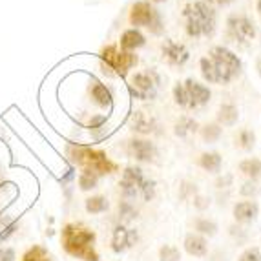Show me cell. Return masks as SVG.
Segmentation results:
<instances>
[{"label":"cell","instance_id":"1","mask_svg":"<svg viewBox=\"0 0 261 261\" xmlns=\"http://www.w3.org/2000/svg\"><path fill=\"white\" fill-rule=\"evenodd\" d=\"M199 68L206 83L228 84L240 75L241 62L228 48L216 46L208 51V57H203L199 61Z\"/></svg>","mask_w":261,"mask_h":261},{"label":"cell","instance_id":"2","mask_svg":"<svg viewBox=\"0 0 261 261\" xmlns=\"http://www.w3.org/2000/svg\"><path fill=\"white\" fill-rule=\"evenodd\" d=\"M62 247L71 257L83 261H99L95 250V232L81 223H68L61 232Z\"/></svg>","mask_w":261,"mask_h":261},{"label":"cell","instance_id":"3","mask_svg":"<svg viewBox=\"0 0 261 261\" xmlns=\"http://www.w3.org/2000/svg\"><path fill=\"white\" fill-rule=\"evenodd\" d=\"M183 17L187 22V33L194 39L212 37L216 31V11L205 2H192L185 6Z\"/></svg>","mask_w":261,"mask_h":261},{"label":"cell","instance_id":"4","mask_svg":"<svg viewBox=\"0 0 261 261\" xmlns=\"http://www.w3.org/2000/svg\"><path fill=\"white\" fill-rule=\"evenodd\" d=\"M121 192L126 201H135V199H143L150 201L155 196V183L148 181L144 177L143 170L137 168V166H128L122 172L121 177Z\"/></svg>","mask_w":261,"mask_h":261},{"label":"cell","instance_id":"5","mask_svg":"<svg viewBox=\"0 0 261 261\" xmlns=\"http://www.w3.org/2000/svg\"><path fill=\"white\" fill-rule=\"evenodd\" d=\"M70 157L75 165L83 166L86 170H92V172H95L99 175L117 172V165L110 161V157L102 150L77 146V148H70Z\"/></svg>","mask_w":261,"mask_h":261},{"label":"cell","instance_id":"6","mask_svg":"<svg viewBox=\"0 0 261 261\" xmlns=\"http://www.w3.org/2000/svg\"><path fill=\"white\" fill-rule=\"evenodd\" d=\"M174 97L179 106L194 110L199 108V106H205L212 97V93L205 84H199L194 79H187L183 84H175Z\"/></svg>","mask_w":261,"mask_h":261},{"label":"cell","instance_id":"7","mask_svg":"<svg viewBox=\"0 0 261 261\" xmlns=\"http://www.w3.org/2000/svg\"><path fill=\"white\" fill-rule=\"evenodd\" d=\"M100 59L105 62L106 70H115V73L121 75V77H124L137 64V57L134 53L119 49L117 46H108V48L102 49L100 51Z\"/></svg>","mask_w":261,"mask_h":261},{"label":"cell","instance_id":"8","mask_svg":"<svg viewBox=\"0 0 261 261\" xmlns=\"http://www.w3.org/2000/svg\"><path fill=\"white\" fill-rule=\"evenodd\" d=\"M226 30H228V35L232 40L240 44H247L250 40H254L256 37V28L247 17L243 15H232L226 20Z\"/></svg>","mask_w":261,"mask_h":261},{"label":"cell","instance_id":"9","mask_svg":"<svg viewBox=\"0 0 261 261\" xmlns=\"http://www.w3.org/2000/svg\"><path fill=\"white\" fill-rule=\"evenodd\" d=\"M130 22L135 28H152L157 33L155 26H161V18L148 2H135L130 11Z\"/></svg>","mask_w":261,"mask_h":261},{"label":"cell","instance_id":"10","mask_svg":"<svg viewBox=\"0 0 261 261\" xmlns=\"http://www.w3.org/2000/svg\"><path fill=\"white\" fill-rule=\"evenodd\" d=\"M132 95L143 100L155 95V81L148 71H141L132 77Z\"/></svg>","mask_w":261,"mask_h":261},{"label":"cell","instance_id":"11","mask_svg":"<svg viewBox=\"0 0 261 261\" xmlns=\"http://www.w3.org/2000/svg\"><path fill=\"white\" fill-rule=\"evenodd\" d=\"M128 153L141 163H152L157 157V150L153 143L146 139H132L128 143Z\"/></svg>","mask_w":261,"mask_h":261},{"label":"cell","instance_id":"12","mask_svg":"<svg viewBox=\"0 0 261 261\" xmlns=\"http://www.w3.org/2000/svg\"><path fill=\"white\" fill-rule=\"evenodd\" d=\"M137 241V232L132 230V228H126V226H117L115 230H113L112 236V248L115 254H121L124 250L132 247V245Z\"/></svg>","mask_w":261,"mask_h":261},{"label":"cell","instance_id":"13","mask_svg":"<svg viewBox=\"0 0 261 261\" xmlns=\"http://www.w3.org/2000/svg\"><path fill=\"white\" fill-rule=\"evenodd\" d=\"M163 55H165V59L170 62V64L181 66V64H185V62L188 61L190 53H188V49L185 48L183 44H177V42H172V40H168V42L163 46Z\"/></svg>","mask_w":261,"mask_h":261},{"label":"cell","instance_id":"14","mask_svg":"<svg viewBox=\"0 0 261 261\" xmlns=\"http://www.w3.org/2000/svg\"><path fill=\"white\" fill-rule=\"evenodd\" d=\"M185 250L194 257H205L208 254V241L201 234H187L185 236Z\"/></svg>","mask_w":261,"mask_h":261},{"label":"cell","instance_id":"15","mask_svg":"<svg viewBox=\"0 0 261 261\" xmlns=\"http://www.w3.org/2000/svg\"><path fill=\"white\" fill-rule=\"evenodd\" d=\"M257 212H259V206L256 201H240L234 206V219L240 223H250L256 219Z\"/></svg>","mask_w":261,"mask_h":261},{"label":"cell","instance_id":"16","mask_svg":"<svg viewBox=\"0 0 261 261\" xmlns=\"http://www.w3.org/2000/svg\"><path fill=\"white\" fill-rule=\"evenodd\" d=\"M144 44H146V39H144L143 33L137 30L124 31L121 37V48L124 49V51H134V49H137V48H143Z\"/></svg>","mask_w":261,"mask_h":261},{"label":"cell","instance_id":"17","mask_svg":"<svg viewBox=\"0 0 261 261\" xmlns=\"http://www.w3.org/2000/svg\"><path fill=\"white\" fill-rule=\"evenodd\" d=\"M223 165V157L219 155L218 152H208V153H203L199 157V166L206 172H212V174H218L219 170H221Z\"/></svg>","mask_w":261,"mask_h":261},{"label":"cell","instance_id":"18","mask_svg":"<svg viewBox=\"0 0 261 261\" xmlns=\"http://www.w3.org/2000/svg\"><path fill=\"white\" fill-rule=\"evenodd\" d=\"M240 119V112L234 105H223L218 112V122L223 126H234Z\"/></svg>","mask_w":261,"mask_h":261},{"label":"cell","instance_id":"19","mask_svg":"<svg viewBox=\"0 0 261 261\" xmlns=\"http://www.w3.org/2000/svg\"><path fill=\"white\" fill-rule=\"evenodd\" d=\"M90 92H92L93 100H95L99 106L108 108V106L112 105V93H110V90L105 86V84H100L95 81V83L92 84V88H90Z\"/></svg>","mask_w":261,"mask_h":261},{"label":"cell","instance_id":"20","mask_svg":"<svg viewBox=\"0 0 261 261\" xmlns=\"http://www.w3.org/2000/svg\"><path fill=\"white\" fill-rule=\"evenodd\" d=\"M240 172L243 175H247L248 179H257L261 175V161L256 157L245 159V161L240 163Z\"/></svg>","mask_w":261,"mask_h":261},{"label":"cell","instance_id":"21","mask_svg":"<svg viewBox=\"0 0 261 261\" xmlns=\"http://www.w3.org/2000/svg\"><path fill=\"white\" fill-rule=\"evenodd\" d=\"M22 261H53V256L40 245H33L31 248H28L24 256H22Z\"/></svg>","mask_w":261,"mask_h":261},{"label":"cell","instance_id":"22","mask_svg":"<svg viewBox=\"0 0 261 261\" xmlns=\"http://www.w3.org/2000/svg\"><path fill=\"white\" fill-rule=\"evenodd\" d=\"M99 174H95V172H92V170H86L83 168V172L79 174V187H81V190L88 192V190H93V188H97V185H99Z\"/></svg>","mask_w":261,"mask_h":261},{"label":"cell","instance_id":"23","mask_svg":"<svg viewBox=\"0 0 261 261\" xmlns=\"http://www.w3.org/2000/svg\"><path fill=\"white\" fill-rule=\"evenodd\" d=\"M196 130H197V122L190 117H183L177 124H175L174 132L177 137H188V135L196 134Z\"/></svg>","mask_w":261,"mask_h":261},{"label":"cell","instance_id":"24","mask_svg":"<svg viewBox=\"0 0 261 261\" xmlns=\"http://www.w3.org/2000/svg\"><path fill=\"white\" fill-rule=\"evenodd\" d=\"M86 210L90 214H102L108 210V199L105 196H93L86 199Z\"/></svg>","mask_w":261,"mask_h":261},{"label":"cell","instance_id":"25","mask_svg":"<svg viewBox=\"0 0 261 261\" xmlns=\"http://www.w3.org/2000/svg\"><path fill=\"white\" fill-rule=\"evenodd\" d=\"M134 130L139 134H150V132H153V121L146 117L144 113L137 112L134 117Z\"/></svg>","mask_w":261,"mask_h":261},{"label":"cell","instance_id":"26","mask_svg":"<svg viewBox=\"0 0 261 261\" xmlns=\"http://www.w3.org/2000/svg\"><path fill=\"white\" fill-rule=\"evenodd\" d=\"M194 228H196L199 234H205V236H216L218 234V225H216L214 221H210V219H205V218L196 219Z\"/></svg>","mask_w":261,"mask_h":261},{"label":"cell","instance_id":"27","mask_svg":"<svg viewBox=\"0 0 261 261\" xmlns=\"http://www.w3.org/2000/svg\"><path fill=\"white\" fill-rule=\"evenodd\" d=\"M223 130L219 124H206V126L201 128V137L205 143H216V141L221 137Z\"/></svg>","mask_w":261,"mask_h":261},{"label":"cell","instance_id":"28","mask_svg":"<svg viewBox=\"0 0 261 261\" xmlns=\"http://www.w3.org/2000/svg\"><path fill=\"white\" fill-rule=\"evenodd\" d=\"M181 259V252L179 248H175L174 245H163L159 248V261H179Z\"/></svg>","mask_w":261,"mask_h":261},{"label":"cell","instance_id":"29","mask_svg":"<svg viewBox=\"0 0 261 261\" xmlns=\"http://www.w3.org/2000/svg\"><path fill=\"white\" fill-rule=\"evenodd\" d=\"M254 143H256V135H254L250 130H243L240 135H238V144H240V148L252 150Z\"/></svg>","mask_w":261,"mask_h":261},{"label":"cell","instance_id":"30","mask_svg":"<svg viewBox=\"0 0 261 261\" xmlns=\"http://www.w3.org/2000/svg\"><path fill=\"white\" fill-rule=\"evenodd\" d=\"M238 261H261V250L257 247H250L240 254Z\"/></svg>","mask_w":261,"mask_h":261},{"label":"cell","instance_id":"31","mask_svg":"<svg viewBox=\"0 0 261 261\" xmlns=\"http://www.w3.org/2000/svg\"><path fill=\"white\" fill-rule=\"evenodd\" d=\"M0 261H15V250L13 248H0Z\"/></svg>","mask_w":261,"mask_h":261},{"label":"cell","instance_id":"32","mask_svg":"<svg viewBox=\"0 0 261 261\" xmlns=\"http://www.w3.org/2000/svg\"><path fill=\"white\" fill-rule=\"evenodd\" d=\"M256 192H257V188L254 183H245L243 188H241V194H243V196H254Z\"/></svg>","mask_w":261,"mask_h":261},{"label":"cell","instance_id":"33","mask_svg":"<svg viewBox=\"0 0 261 261\" xmlns=\"http://www.w3.org/2000/svg\"><path fill=\"white\" fill-rule=\"evenodd\" d=\"M194 205H196V208H199V210H205L206 206L210 205V201L206 199V197H203V196H197L196 199H194Z\"/></svg>","mask_w":261,"mask_h":261},{"label":"cell","instance_id":"34","mask_svg":"<svg viewBox=\"0 0 261 261\" xmlns=\"http://www.w3.org/2000/svg\"><path fill=\"white\" fill-rule=\"evenodd\" d=\"M208 2H212V4H216V6H226V4H230L232 0H208Z\"/></svg>","mask_w":261,"mask_h":261},{"label":"cell","instance_id":"35","mask_svg":"<svg viewBox=\"0 0 261 261\" xmlns=\"http://www.w3.org/2000/svg\"><path fill=\"white\" fill-rule=\"evenodd\" d=\"M256 70H257V73H259V77H261V59L257 61V64H256Z\"/></svg>","mask_w":261,"mask_h":261},{"label":"cell","instance_id":"36","mask_svg":"<svg viewBox=\"0 0 261 261\" xmlns=\"http://www.w3.org/2000/svg\"><path fill=\"white\" fill-rule=\"evenodd\" d=\"M257 13H259V17H261V0H257Z\"/></svg>","mask_w":261,"mask_h":261},{"label":"cell","instance_id":"37","mask_svg":"<svg viewBox=\"0 0 261 261\" xmlns=\"http://www.w3.org/2000/svg\"><path fill=\"white\" fill-rule=\"evenodd\" d=\"M155 2H163V0H155Z\"/></svg>","mask_w":261,"mask_h":261}]
</instances>
